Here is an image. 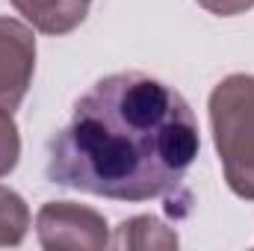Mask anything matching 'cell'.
<instances>
[{
  "label": "cell",
  "mask_w": 254,
  "mask_h": 251,
  "mask_svg": "<svg viewBox=\"0 0 254 251\" xmlns=\"http://www.w3.org/2000/svg\"><path fill=\"white\" fill-rule=\"evenodd\" d=\"M198 122L187 98L142 71L98 80L54 136L48 178L110 201L172 195L198 157Z\"/></svg>",
  "instance_id": "obj_1"
},
{
  "label": "cell",
  "mask_w": 254,
  "mask_h": 251,
  "mask_svg": "<svg viewBox=\"0 0 254 251\" xmlns=\"http://www.w3.org/2000/svg\"><path fill=\"white\" fill-rule=\"evenodd\" d=\"M210 127L228 189L254 201V77L228 74L210 92Z\"/></svg>",
  "instance_id": "obj_2"
},
{
  "label": "cell",
  "mask_w": 254,
  "mask_h": 251,
  "mask_svg": "<svg viewBox=\"0 0 254 251\" xmlns=\"http://www.w3.org/2000/svg\"><path fill=\"white\" fill-rule=\"evenodd\" d=\"M36 237L48 251H104L110 249L107 219L74 201H48L36 213Z\"/></svg>",
  "instance_id": "obj_3"
},
{
  "label": "cell",
  "mask_w": 254,
  "mask_h": 251,
  "mask_svg": "<svg viewBox=\"0 0 254 251\" xmlns=\"http://www.w3.org/2000/svg\"><path fill=\"white\" fill-rule=\"evenodd\" d=\"M36 74V33L30 24L0 15V107L18 110Z\"/></svg>",
  "instance_id": "obj_4"
},
{
  "label": "cell",
  "mask_w": 254,
  "mask_h": 251,
  "mask_svg": "<svg viewBox=\"0 0 254 251\" xmlns=\"http://www.w3.org/2000/svg\"><path fill=\"white\" fill-rule=\"evenodd\" d=\"M12 6L33 30L45 36H65L86 21L92 0H12Z\"/></svg>",
  "instance_id": "obj_5"
},
{
  "label": "cell",
  "mask_w": 254,
  "mask_h": 251,
  "mask_svg": "<svg viewBox=\"0 0 254 251\" xmlns=\"http://www.w3.org/2000/svg\"><path fill=\"white\" fill-rule=\"evenodd\" d=\"M113 249H136V251H151V249H178L181 240L178 234L160 222L157 216H133L125 219L116 228V237L110 243Z\"/></svg>",
  "instance_id": "obj_6"
},
{
  "label": "cell",
  "mask_w": 254,
  "mask_h": 251,
  "mask_svg": "<svg viewBox=\"0 0 254 251\" xmlns=\"http://www.w3.org/2000/svg\"><path fill=\"white\" fill-rule=\"evenodd\" d=\"M30 231V207L9 187H0V249H15Z\"/></svg>",
  "instance_id": "obj_7"
},
{
  "label": "cell",
  "mask_w": 254,
  "mask_h": 251,
  "mask_svg": "<svg viewBox=\"0 0 254 251\" xmlns=\"http://www.w3.org/2000/svg\"><path fill=\"white\" fill-rule=\"evenodd\" d=\"M21 160V133L9 110L0 107V178L12 175Z\"/></svg>",
  "instance_id": "obj_8"
},
{
  "label": "cell",
  "mask_w": 254,
  "mask_h": 251,
  "mask_svg": "<svg viewBox=\"0 0 254 251\" xmlns=\"http://www.w3.org/2000/svg\"><path fill=\"white\" fill-rule=\"evenodd\" d=\"M201 9H207L210 15H219V18H234V15H243L254 6V0H195Z\"/></svg>",
  "instance_id": "obj_9"
}]
</instances>
